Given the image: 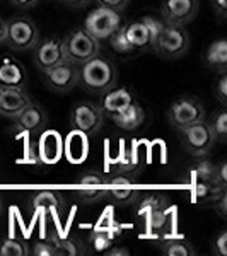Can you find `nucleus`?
I'll return each mask as SVG.
<instances>
[{
  "mask_svg": "<svg viewBox=\"0 0 227 256\" xmlns=\"http://www.w3.org/2000/svg\"><path fill=\"white\" fill-rule=\"evenodd\" d=\"M114 122V125L125 132H132L137 130V128L142 125L144 120H146V111H144L142 104L138 101H134L132 104L126 106L122 113H118L116 116L111 118Z\"/></svg>",
  "mask_w": 227,
  "mask_h": 256,
  "instance_id": "aec40b11",
  "label": "nucleus"
},
{
  "mask_svg": "<svg viewBox=\"0 0 227 256\" xmlns=\"http://www.w3.org/2000/svg\"><path fill=\"white\" fill-rule=\"evenodd\" d=\"M30 248L22 239L4 238L0 239V256H28Z\"/></svg>",
  "mask_w": 227,
  "mask_h": 256,
  "instance_id": "c756f323",
  "label": "nucleus"
},
{
  "mask_svg": "<svg viewBox=\"0 0 227 256\" xmlns=\"http://www.w3.org/2000/svg\"><path fill=\"white\" fill-rule=\"evenodd\" d=\"M168 120L176 130H181L192 123L205 120V108L195 96H180L169 106Z\"/></svg>",
  "mask_w": 227,
  "mask_h": 256,
  "instance_id": "6e6552de",
  "label": "nucleus"
},
{
  "mask_svg": "<svg viewBox=\"0 0 227 256\" xmlns=\"http://www.w3.org/2000/svg\"><path fill=\"white\" fill-rule=\"evenodd\" d=\"M32 101L24 88H0V114L14 118Z\"/></svg>",
  "mask_w": 227,
  "mask_h": 256,
  "instance_id": "a211bd4d",
  "label": "nucleus"
},
{
  "mask_svg": "<svg viewBox=\"0 0 227 256\" xmlns=\"http://www.w3.org/2000/svg\"><path fill=\"white\" fill-rule=\"evenodd\" d=\"M159 251L164 256H193L195 248L184 238H168L159 242Z\"/></svg>",
  "mask_w": 227,
  "mask_h": 256,
  "instance_id": "a878e982",
  "label": "nucleus"
},
{
  "mask_svg": "<svg viewBox=\"0 0 227 256\" xmlns=\"http://www.w3.org/2000/svg\"><path fill=\"white\" fill-rule=\"evenodd\" d=\"M224 192V188H220L216 181H195L193 183V202L200 205L214 204L217 200L218 195Z\"/></svg>",
  "mask_w": 227,
  "mask_h": 256,
  "instance_id": "393cba45",
  "label": "nucleus"
},
{
  "mask_svg": "<svg viewBox=\"0 0 227 256\" xmlns=\"http://www.w3.org/2000/svg\"><path fill=\"white\" fill-rule=\"evenodd\" d=\"M208 128L212 132V137L217 142H226L227 140V110L222 106L214 113L212 120L208 122Z\"/></svg>",
  "mask_w": 227,
  "mask_h": 256,
  "instance_id": "c85d7f7f",
  "label": "nucleus"
},
{
  "mask_svg": "<svg viewBox=\"0 0 227 256\" xmlns=\"http://www.w3.org/2000/svg\"><path fill=\"white\" fill-rule=\"evenodd\" d=\"M214 10H216L217 18L224 19L227 16V0H212Z\"/></svg>",
  "mask_w": 227,
  "mask_h": 256,
  "instance_id": "a19ab883",
  "label": "nucleus"
},
{
  "mask_svg": "<svg viewBox=\"0 0 227 256\" xmlns=\"http://www.w3.org/2000/svg\"><path fill=\"white\" fill-rule=\"evenodd\" d=\"M77 65L70 64V62L64 60L60 64L53 65L46 70L41 72L43 82L48 86V89H52L53 92L65 94L70 92L77 86Z\"/></svg>",
  "mask_w": 227,
  "mask_h": 256,
  "instance_id": "9b49d317",
  "label": "nucleus"
},
{
  "mask_svg": "<svg viewBox=\"0 0 227 256\" xmlns=\"http://www.w3.org/2000/svg\"><path fill=\"white\" fill-rule=\"evenodd\" d=\"M74 188L84 204H96L106 196V176L99 171H86L76 180Z\"/></svg>",
  "mask_w": 227,
  "mask_h": 256,
  "instance_id": "f8f14e48",
  "label": "nucleus"
},
{
  "mask_svg": "<svg viewBox=\"0 0 227 256\" xmlns=\"http://www.w3.org/2000/svg\"><path fill=\"white\" fill-rule=\"evenodd\" d=\"M94 2H96L99 7H108V9L122 12L123 9H126L130 0H94Z\"/></svg>",
  "mask_w": 227,
  "mask_h": 256,
  "instance_id": "ea45409f",
  "label": "nucleus"
},
{
  "mask_svg": "<svg viewBox=\"0 0 227 256\" xmlns=\"http://www.w3.org/2000/svg\"><path fill=\"white\" fill-rule=\"evenodd\" d=\"M22 162L30 164V166H43V160H41L40 148H38V144H36V142L28 144L26 150H24Z\"/></svg>",
  "mask_w": 227,
  "mask_h": 256,
  "instance_id": "f704fd0d",
  "label": "nucleus"
},
{
  "mask_svg": "<svg viewBox=\"0 0 227 256\" xmlns=\"http://www.w3.org/2000/svg\"><path fill=\"white\" fill-rule=\"evenodd\" d=\"M140 220L144 222L147 232L150 234H162L169 226V207L154 210V212L147 214L146 217H142Z\"/></svg>",
  "mask_w": 227,
  "mask_h": 256,
  "instance_id": "bb28decb",
  "label": "nucleus"
},
{
  "mask_svg": "<svg viewBox=\"0 0 227 256\" xmlns=\"http://www.w3.org/2000/svg\"><path fill=\"white\" fill-rule=\"evenodd\" d=\"M212 251L217 256H227V229L218 230L217 236L214 238Z\"/></svg>",
  "mask_w": 227,
  "mask_h": 256,
  "instance_id": "e433bc0d",
  "label": "nucleus"
},
{
  "mask_svg": "<svg viewBox=\"0 0 227 256\" xmlns=\"http://www.w3.org/2000/svg\"><path fill=\"white\" fill-rule=\"evenodd\" d=\"M214 181L218 184L220 188L227 190V162L222 160V162L217 164L216 168V176H214Z\"/></svg>",
  "mask_w": 227,
  "mask_h": 256,
  "instance_id": "4c0bfd02",
  "label": "nucleus"
},
{
  "mask_svg": "<svg viewBox=\"0 0 227 256\" xmlns=\"http://www.w3.org/2000/svg\"><path fill=\"white\" fill-rule=\"evenodd\" d=\"M30 254L32 256H56V248L53 242L52 236H48L46 239H41L36 241L34 244L30 248Z\"/></svg>",
  "mask_w": 227,
  "mask_h": 256,
  "instance_id": "72a5a7b5",
  "label": "nucleus"
},
{
  "mask_svg": "<svg viewBox=\"0 0 227 256\" xmlns=\"http://www.w3.org/2000/svg\"><path fill=\"white\" fill-rule=\"evenodd\" d=\"M190 48V34L184 26L164 24L159 34L156 36L152 52H156L164 60H176L183 56Z\"/></svg>",
  "mask_w": 227,
  "mask_h": 256,
  "instance_id": "7ed1b4c3",
  "label": "nucleus"
},
{
  "mask_svg": "<svg viewBox=\"0 0 227 256\" xmlns=\"http://www.w3.org/2000/svg\"><path fill=\"white\" fill-rule=\"evenodd\" d=\"M217 164L210 160L207 156H198V159L192 164V178L195 181H212L216 176Z\"/></svg>",
  "mask_w": 227,
  "mask_h": 256,
  "instance_id": "cd10ccee",
  "label": "nucleus"
},
{
  "mask_svg": "<svg viewBox=\"0 0 227 256\" xmlns=\"http://www.w3.org/2000/svg\"><path fill=\"white\" fill-rule=\"evenodd\" d=\"M50 140V146L46 140H41L38 144V148H40V156H41V160H43V164H48V162H53V160L58 159L60 156V142H58V137L56 135H50L48 137Z\"/></svg>",
  "mask_w": 227,
  "mask_h": 256,
  "instance_id": "2f4dec72",
  "label": "nucleus"
},
{
  "mask_svg": "<svg viewBox=\"0 0 227 256\" xmlns=\"http://www.w3.org/2000/svg\"><path fill=\"white\" fill-rule=\"evenodd\" d=\"M40 41V32L36 24L26 16H14L6 22V43L14 52L32 50Z\"/></svg>",
  "mask_w": 227,
  "mask_h": 256,
  "instance_id": "39448f33",
  "label": "nucleus"
},
{
  "mask_svg": "<svg viewBox=\"0 0 227 256\" xmlns=\"http://www.w3.org/2000/svg\"><path fill=\"white\" fill-rule=\"evenodd\" d=\"M40 0H10V4L14 7H18V9H32V7H36V4H38Z\"/></svg>",
  "mask_w": 227,
  "mask_h": 256,
  "instance_id": "79ce46f5",
  "label": "nucleus"
},
{
  "mask_svg": "<svg viewBox=\"0 0 227 256\" xmlns=\"http://www.w3.org/2000/svg\"><path fill=\"white\" fill-rule=\"evenodd\" d=\"M123 24V18L120 10L108 9V7H96L86 16L84 28L90 36H94L98 41L108 40L114 31Z\"/></svg>",
  "mask_w": 227,
  "mask_h": 256,
  "instance_id": "423d86ee",
  "label": "nucleus"
},
{
  "mask_svg": "<svg viewBox=\"0 0 227 256\" xmlns=\"http://www.w3.org/2000/svg\"><path fill=\"white\" fill-rule=\"evenodd\" d=\"M214 210L217 212V216L220 218H227V190L218 195V198L214 202Z\"/></svg>",
  "mask_w": 227,
  "mask_h": 256,
  "instance_id": "58836bf2",
  "label": "nucleus"
},
{
  "mask_svg": "<svg viewBox=\"0 0 227 256\" xmlns=\"http://www.w3.org/2000/svg\"><path fill=\"white\" fill-rule=\"evenodd\" d=\"M108 41H110L111 50H113V52H116V53H120V55H130V53H134V50H132L128 40H126L125 28H123V24L113 32V34L110 36Z\"/></svg>",
  "mask_w": 227,
  "mask_h": 256,
  "instance_id": "473e14b6",
  "label": "nucleus"
},
{
  "mask_svg": "<svg viewBox=\"0 0 227 256\" xmlns=\"http://www.w3.org/2000/svg\"><path fill=\"white\" fill-rule=\"evenodd\" d=\"M214 94L222 104H227V70L218 72V77L216 84H214Z\"/></svg>",
  "mask_w": 227,
  "mask_h": 256,
  "instance_id": "c9c22d12",
  "label": "nucleus"
},
{
  "mask_svg": "<svg viewBox=\"0 0 227 256\" xmlns=\"http://www.w3.org/2000/svg\"><path fill=\"white\" fill-rule=\"evenodd\" d=\"M30 207L34 214H43V216H58L67 207L64 195L55 190H40L32 193Z\"/></svg>",
  "mask_w": 227,
  "mask_h": 256,
  "instance_id": "f3484780",
  "label": "nucleus"
},
{
  "mask_svg": "<svg viewBox=\"0 0 227 256\" xmlns=\"http://www.w3.org/2000/svg\"><path fill=\"white\" fill-rule=\"evenodd\" d=\"M198 12V0H162L160 18L168 24L186 26L195 19Z\"/></svg>",
  "mask_w": 227,
  "mask_h": 256,
  "instance_id": "4468645a",
  "label": "nucleus"
},
{
  "mask_svg": "<svg viewBox=\"0 0 227 256\" xmlns=\"http://www.w3.org/2000/svg\"><path fill=\"white\" fill-rule=\"evenodd\" d=\"M104 254H108V256H128L130 254V251L126 250V248H123V246H111L110 250H106L104 251Z\"/></svg>",
  "mask_w": 227,
  "mask_h": 256,
  "instance_id": "37998d69",
  "label": "nucleus"
},
{
  "mask_svg": "<svg viewBox=\"0 0 227 256\" xmlns=\"http://www.w3.org/2000/svg\"><path fill=\"white\" fill-rule=\"evenodd\" d=\"M99 52H101V41L90 36L84 28H76L64 38L65 60L77 67L96 56Z\"/></svg>",
  "mask_w": 227,
  "mask_h": 256,
  "instance_id": "20e7f679",
  "label": "nucleus"
},
{
  "mask_svg": "<svg viewBox=\"0 0 227 256\" xmlns=\"http://www.w3.org/2000/svg\"><path fill=\"white\" fill-rule=\"evenodd\" d=\"M135 205V214L138 218L146 217L147 214L154 212V210L168 208L169 204L166 196L160 195L159 192H148V193H138V196L134 202Z\"/></svg>",
  "mask_w": 227,
  "mask_h": 256,
  "instance_id": "4be33fe9",
  "label": "nucleus"
},
{
  "mask_svg": "<svg viewBox=\"0 0 227 256\" xmlns=\"http://www.w3.org/2000/svg\"><path fill=\"white\" fill-rule=\"evenodd\" d=\"M6 22H7L6 19L0 18V44L6 43Z\"/></svg>",
  "mask_w": 227,
  "mask_h": 256,
  "instance_id": "a18cd8bd",
  "label": "nucleus"
},
{
  "mask_svg": "<svg viewBox=\"0 0 227 256\" xmlns=\"http://www.w3.org/2000/svg\"><path fill=\"white\" fill-rule=\"evenodd\" d=\"M52 239L56 248V256H77L86 253V248L76 239H65L58 236H52Z\"/></svg>",
  "mask_w": 227,
  "mask_h": 256,
  "instance_id": "7c9ffc66",
  "label": "nucleus"
},
{
  "mask_svg": "<svg viewBox=\"0 0 227 256\" xmlns=\"http://www.w3.org/2000/svg\"><path fill=\"white\" fill-rule=\"evenodd\" d=\"M135 99V94L128 88L123 86H113L108 90L101 94V101H99V108H101L104 118H113L118 113H122L128 104H132Z\"/></svg>",
  "mask_w": 227,
  "mask_h": 256,
  "instance_id": "2eb2a0df",
  "label": "nucleus"
},
{
  "mask_svg": "<svg viewBox=\"0 0 227 256\" xmlns=\"http://www.w3.org/2000/svg\"><path fill=\"white\" fill-rule=\"evenodd\" d=\"M28 74L24 65L12 56H2L0 60V88H24Z\"/></svg>",
  "mask_w": 227,
  "mask_h": 256,
  "instance_id": "6ab92c4d",
  "label": "nucleus"
},
{
  "mask_svg": "<svg viewBox=\"0 0 227 256\" xmlns=\"http://www.w3.org/2000/svg\"><path fill=\"white\" fill-rule=\"evenodd\" d=\"M114 166H116L114 171L126 172V174H132V176H137L138 171L142 169V168H140V166H142V160H140L138 150L134 146H125V144H123L122 148H120V154L116 158Z\"/></svg>",
  "mask_w": 227,
  "mask_h": 256,
  "instance_id": "b1692460",
  "label": "nucleus"
},
{
  "mask_svg": "<svg viewBox=\"0 0 227 256\" xmlns=\"http://www.w3.org/2000/svg\"><path fill=\"white\" fill-rule=\"evenodd\" d=\"M0 210H2V200H0Z\"/></svg>",
  "mask_w": 227,
  "mask_h": 256,
  "instance_id": "49530a36",
  "label": "nucleus"
},
{
  "mask_svg": "<svg viewBox=\"0 0 227 256\" xmlns=\"http://www.w3.org/2000/svg\"><path fill=\"white\" fill-rule=\"evenodd\" d=\"M140 190L135 181V176L126 174V172L114 171L110 176H106V198L118 207L132 205L135 198L138 196Z\"/></svg>",
  "mask_w": 227,
  "mask_h": 256,
  "instance_id": "1a4fd4ad",
  "label": "nucleus"
},
{
  "mask_svg": "<svg viewBox=\"0 0 227 256\" xmlns=\"http://www.w3.org/2000/svg\"><path fill=\"white\" fill-rule=\"evenodd\" d=\"M68 7H86L90 4V0H64Z\"/></svg>",
  "mask_w": 227,
  "mask_h": 256,
  "instance_id": "c03bdc74",
  "label": "nucleus"
},
{
  "mask_svg": "<svg viewBox=\"0 0 227 256\" xmlns=\"http://www.w3.org/2000/svg\"><path fill=\"white\" fill-rule=\"evenodd\" d=\"M32 50H34V53H32L34 65L40 72L65 60L64 38H58V36H52V38H44L38 41Z\"/></svg>",
  "mask_w": 227,
  "mask_h": 256,
  "instance_id": "ddd939ff",
  "label": "nucleus"
},
{
  "mask_svg": "<svg viewBox=\"0 0 227 256\" xmlns=\"http://www.w3.org/2000/svg\"><path fill=\"white\" fill-rule=\"evenodd\" d=\"M14 122V128L18 132H26V134H34V132H41L48 123V114L43 106L38 102L31 101L20 113L12 118Z\"/></svg>",
  "mask_w": 227,
  "mask_h": 256,
  "instance_id": "dca6fc26",
  "label": "nucleus"
},
{
  "mask_svg": "<svg viewBox=\"0 0 227 256\" xmlns=\"http://www.w3.org/2000/svg\"><path fill=\"white\" fill-rule=\"evenodd\" d=\"M102 122H104V114H102L99 104L88 101V99L76 102L70 110V126H72V130L80 132L88 137H92L101 130Z\"/></svg>",
  "mask_w": 227,
  "mask_h": 256,
  "instance_id": "0eeeda50",
  "label": "nucleus"
},
{
  "mask_svg": "<svg viewBox=\"0 0 227 256\" xmlns=\"http://www.w3.org/2000/svg\"><path fill=\"white\" fill-rule=\"evenodd\" d=\"M164 24H166L164 19L158 18V16H144L140 19L123 24L126 40H128L134 53H142L152 50L156 36L159 34Z\"/></svg>",
  "mask_w": 227,
  "mask_h": 256,
  "instance_id": "f03ea898",
  "label": "nucleus"
},
{
  "mask_svg": "<svg viewBox=\"0 0 227 256\" xmlns=\"http://www.w3.org/2000/svg\"><path fill=\"white\" fill-rule=\"evenodd\" d=\"M120 234H122V229L116 224L108 227V229H94L88 238V244L96 253H104L118 241Z\"/></svg>",
  "mask_w": 227,
  "mask_h": 256,
  "instance_id": "412c9836",
  "label": "nucleus"
},
{
  "mask_svg": "<svg viewBox=\"0 0 227 256\" xmlns=\"http://www.w3.org/2000/svg\"><path fill=\"white\" fill-rule=\"evenodd\" d=\"M205 65L216 72L227 70V40L218 38L208 44L205 52Z\"/></svg>",
  "mask_w": 227,
  "mask_h": 256,
  "instance_id": "5701e85b",
  "label": "nucleus"
},
{
  "mask_svg": "<svg viewBox=\"0 0 227 256\" xmlns=\"http://www.w3.org/2000/svg\"><path fill=\"white\" fill-rule=\"evenodd\" d=\"M180 134L184 148L192 156H195V158H198V156H207L214 146V142H216L212 137V132L208 128V123L205 120L181 128Z\"/></svg>",
  "mask_w": 227,
  "mask_h": 256,
  "instance_id": "9d476101",
  "label": "nucleus"
},
{
  "mask_svg": "<svg viewBox=\"0 0 227 256\" xmlns=\"http://www.w3.org/2000/svg\"><path fill=\"white\" fill-rule=\"evenodd\" d=\"M77 86L90 94H102L118 82V70L114 64L99 53L80 64L77 67Z\"/></svg>",
  "mask_w": 227,
  "mask_h": 256,
  "instance_id": "f257e3e1",
  "label": "nucleus"
}]
</instances>
